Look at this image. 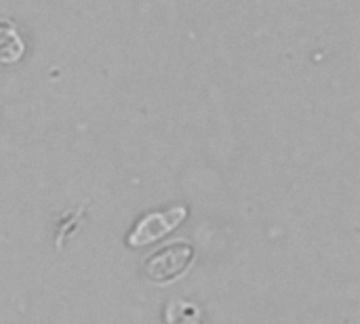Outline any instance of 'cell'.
Returning a JSON list of instances; mask_svg holds the SVG:
<instances>
[{"label": "cell", "mask_w": 360, "mask_h": 324, "mask_svg": "<svg viewBox=\"0 0 360 324\" xmlns=\"http://www.w3.org/2000/svg\"><path fill=\"white\" fill-rule=\"evenodd\" d=\"M194 259V249L190 242L179 240L173 245H167L162 251L154 253L143 268V274L150 283L156 285H167L177 280L179 276L186 274V270L190 268Z\"/></svg>", "instance_id": "6da1fadb"}, {"label": "cell", "mask_w": 360, "mask_h": 324, "mask_svg": "<svg viewBox=\"0 0 360 324\" xmlns=\"http://www.w3.org/2000/svg\"><path fill=\"white\" fill-rule=\"evenodd\" d=\"M186 217H188L186 207H171L162 213H150L141 217L137 226L133 228V232L129 234V247L139 249V247H148V245L162 240L167 234L179 228Z\"/></svg>", "instance_id": "7a4b0ae2"}, {"label": "cell", "mask_w": 360, "mask_h": 324, "mask_svg": "<svg viewBox=\"0 0 360 324\" xmlns=\"http://www.w3.org/2000/svg\"><path fill=\"white\" fill-rule=\"evenodd\" d=\"M23 53V40L8 23L0 25V63H15Z\"/></svg>", "instance_id": "3957f363"}, {"label": "cell", "mask_w": 360, "mask_h": 324, "mask_svg": "<svg viewBox=\"0 0 360 324\" xmlns=\"http://www.w3.org/2000/svg\"><path fill=\"white\" fill-rule=\"evenodd\" d=\"M167 324H202L200 314L192 304H171L167 310Z\"/></svg>", "instance_id": "277c9868"}]
</instances>
